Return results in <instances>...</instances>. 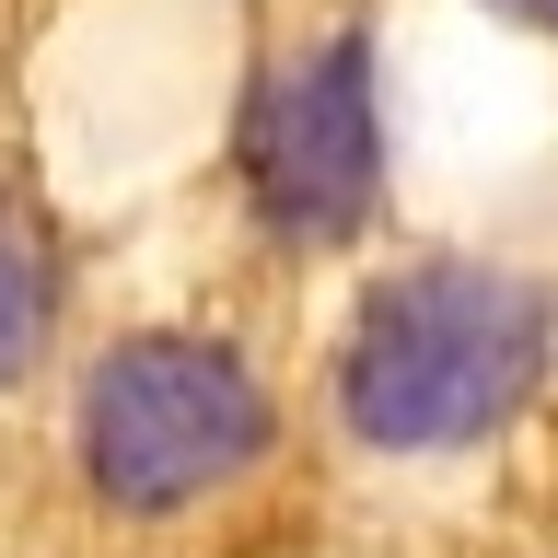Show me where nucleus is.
<instances>
[{
	"label": "nucleus",
	"instance_id": "f03ea898",
	"mask_svg": "<svg viewBox=\"0 0 558 558\" xmlns=\"http://www.w3.org/2000/svg\"><path fill=\"white\" fill-rule=\"evenodd\" d=\"M82 453L117 512H186L268 453V396L209 338H129L82 396Z\"/></svg>",
	"mask_w": 558,
	"mask_h": 558
},
{
	"label": "nucleus",
	"instance_id": "7ed1b4c3",
	"mask_svg": "<svg viewBox=\"0 0 558 558\" xmlns=\"http://www.w3.org/2000/svg\"><path fill=\"white\" fill-rule=\"evenodd\" d=\"M373 174H384L373 47L361 35H326L314 59H279L268 94H256V209L291 244H338V233H361Z\"/></svg>",
	"mask_w": 558,
	"mask_h": 558
},
{
	"label": "nucleus",
	"instance_id": "20e7f679",
	"mask_svg": "<svg viewBox=\"0 0 558 558\" xmlns=\"http://www.w3.org/2000/svg\"><path fill=\"white\" fill-rule=\"evenodd\" d=\"M47 314H59V291H47V256H35L24 233H0V384L35 373V349H47Z\"/></svg>",
	"mask_w": 558,
	"mask_h": 558
},
{
	"label": "nucleus",
	"instance_id": "f257e3e1",
	"mask_svg": "<svg viewBox=\"0 0 558 558\" xmlns=\"http://www.w3.org/2000/svg\"><path fill=\"white\" fill-rule=\"evenodd\" d=\"M547 373V291L512 268H408L384 279L361 338H349V430L373 453H442V442H477L535 396Z\"/></svg>",
	"mask_w": 558,
	"mask_h": 558
}]
</instances>
